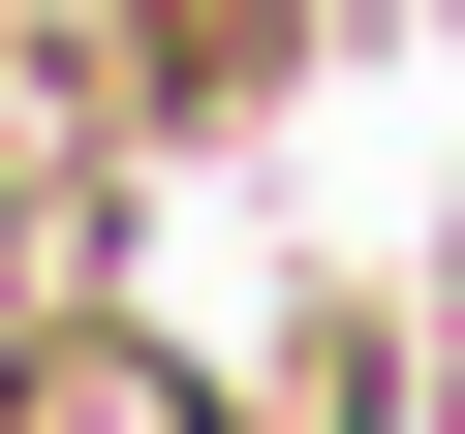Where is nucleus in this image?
Listing matches in <instances>:
<instances>
[{
  "label": "nucleus",
  "instance_id": "f257e3e1",
  "mask_svg": "<svg viewBox=\"0 0 465 434\" xmlns=\"http://www.w3.org/2000/svg\"><path fill=\"white\" fill-rule=\"evenodd\" d=\"M0 434H186V372H124V341H63V372H0Z\"/></svg>",
  "mask_w": 465,
  "mask_h": 434
}]
</instances>
